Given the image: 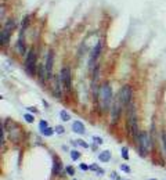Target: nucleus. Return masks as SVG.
Segmentation results:
<instances>
[{"label": "nucleus", "instance_id": "obj_19", "mask_svg": "<svg viewBox=\"0 0 166 180\" xmlns=\"http://www.w3.org/2000/svg\"><path fill=\"white\" fill-rule=\"evenodd\" d=\"M65 172H67L68 176H75V169H73V166H71V165H68V166L65 168Z\"/></svg>", "mask_w": 166, "mask_h": 180}, {"label": "nucleus", "instance_id": "obj_24", "mask_svg": "<svg viewBox=\"0 0 166 180\" xmlns=\"http://www.w3.org/2000/svg\"><path fill=\"white\" fill-rule=\"evenodd\" d=\"M54 130H55V133H58V134H62L65 132V129H64V126H61V125H58V126H55L54 128Z\"/></svg>", "mask_w": 166, "mask_h": 180}, {"label": "nucleus", "instance_id": "obj_30", "mask_svg": "<svg viewBox=\"0 0 166 180\" xmlns=\"http://www.w3.org/2000/svg\"><path fill=\"white\" fill-rule=\"evenodd\" d=\"M4 18V6H2V20Z\"/></svg>", "mask_w": 166, "mask_h": 180}, {"label": "nucleus", "instance_id": "obj_26", "mask_svg": "<svg viewBox=\"0 0 166 180\" xmlns=\"http://www.w3.org/2000/svg\"><path fill=\"white\" fill-rule=\"evenodd\" d=\"M120 170H123L124 173H130V166L129 165H120Z\"/></svg>", "mask_w": 166, "mask_h": 180}, {"label": "nucleus", "instance_id": "obj_13", "mask_svg": "<svg viewBox=\"0 0 166 180\" xmlns=\"http://www.w3.org/2000/svg\"><path fill=\"white\" fill-rule=\"evenodd\" d=\"M98 161L100 162H108V161H111V151L105 150V151L100 152V154H98Z\"/></svg>", "mask_w": 166, "mask_h": 180}, {"label": "nucleus", "instance_id": "obj_18", "mask_svg": "<svg viewBox=\"0 0 166 180\" xmlns=\"http://www.w3.org/2000/svg\"><path fill=\"white\" fill-rule=\"evenodd\" d=\"M71 158H72V161H78V159L81 158V152L76 151V150H72V151H71Z\"/></svg>", "mask_w": 166, "mask_h": 180}, {"label": "nucleus", "instance_id": "obj_25", "mask_svg": "<svg viewBox=\"0 0 166 180\" xmlns=\"http://www.w3.org/2000/svg\"><path fill=\"white\" fill-rule=\"evenodd\" d=\"M93 141L97 144V146L103 144V138H101V137H98V136H93Z\"/></svg>", "mask_w": 166, "mask_h": 180}, {"label": "nucleus", "instance_id": "obj_15", "mask_svg": "<svg viewBox=\"0 0 166 180\" xmlns=\"http://www.w3.org/2000/svg\"><path fill=\"white\" fill-rule=\"evenodd\" d=\"M60 118L64 122H68V121H71V115L67 112L65 110H61V112H60Z\"/></svg>", "mask_w": 166, "mask_h": 180}, {"label": "nucleus", "instance_id": "obj_22", "mask_svg": "<svg viewBox=\"0 0 166 180\" xmlns=\"http://www.w3.org/2000/svg\"><path fill=\"white\" fill-rule=\"evenodd\" d=\"M79 169L83 170V172H86V170H90V165L85 164V162H82V164H79Z\"/></svg>", "mask_w": 166, "mask_h": 180}, {"label": "nucleus", "instance_id": "obj_4", "mask_svg": "<svg viewBox=\"0 0 166 180\" xmlns=\"http://www.w3.org/2000/svg\"><path fill=\"white\" fill-rule=\"evenodd\" d=\"M25 71L29 76H33L36 72V51L35 50H29L28 55L25 60Z\"/></svg>", "mask_w": 166, "mask_h": 180}, {"label": "nucleus", "instance_id": "obj_6", "mask_svg": "<svg viewBox=\"0 0 166 180\" xmlns=\"http://www.w3.org/2000/svg\"><path fill=\"white\" fill-rule=\"evenodd\" d=\"M60 78H61V82L64 85L65 90L67 91H71L72 89V73H71V69L68 67H64L60 72Z\"/></svg>", "mask_w": 166, "mask_h": 180}, {"label": "nucleus", "instance_id": "obj_21", "mask_svg": "<svg viewBox=\"0 0 166 180\" xmlns=\"http://www.w3.org/2000/svg\"><path fill=\"white\" fill-rule=\"evenodd\" d=\"M120 152H122V158L123 159H129V150H127V147H122Z\"/></svg>", "mask_w": 166, "mask_h": 180}, {"label": "nucleus", "instance_id": "obj_17", "mask_svg": "<svg viewBox=\"0 0 166 180\" xmlns=\"http://www.w3.org/2000/svg\"><path fill=\"white\" fill-rule=\"evenodd\" d=\"M72 144H73V146H81V147H83V148H89V144L86 143V141H83V140L72 141Z\"/></svg>", "mask_w": 166, "mask_h": 180}, {"label": "nucleus", "instance_id": "obj_29", "mask_svg": "<svg viewBox=\"0 0 166 180\" xmlns=\"http://www.w3.org/2000/svg\"><path fill=\"white\" fill-rule=\"evenodd\" d=\"M28 111H31V112H37V110L35 107H29L28 108Z\"/></svg>", "mask_w": 166, "mask_h": 180}, {"label": "nucleus", "instance_id": "obj_11", "mask_svg": "<svg viewBox=\"0 0 166 180\" xmlns=\"http://www.w3.org/2000/svg\"><path fill=\"white\" fill-rule=\"evenodd\" d=\"M61 173H62V162L54 157V161H53V176H58Z\"/></svg>", "mask_w": 166, "mask_h": 180}, {"label": "nucleus", "instance_id": "obj_12", "mask_svg": "<svg viewBox=\"0 0 166 180\" xmlns=\"http://www.w3.org/2000/svg\"><path fill=\"white\" fill-rule=\"evenodd\" d=\"M72 130L78 134H85L86 129H85V125H83L81 121H75V122L72 123Z\"/></svg>", "mask_w": 166, "mask_h": 180}, {"label": "nucleus", "instance_id": "obj_32", "mask_svg": "<svg viewBox=\"0 0 166 180\" xmlns=\"http://www.w3.org/2000/svg\"><path fill=\"white\" fill-rule=\"evenodd\" d=\"M72 180H78V179H72Z\"/></svg>", "mask_w": 166, "mask_h": 180}, {"label": "nucleus", "instance_id": "obj_23", "mask_svg": "<svg viewBox=\"0 0 166 180\" xmlns=\"http://www.w3.org/2000/svg\"><path fill=\"white\" fill-rule=\"evenodd\" d=\"M46 128H49L47 122H46V121H40V122H39V130H40V132H43Z\"/></svg>", "mask_w": 166, "mask_h": 180}, {"label": "nucleus", "instance_id": "obj_16", "mask_svg": "<svg viewBox=\"0 0 166 180\" xmlns=\"http://www.w3.org/2000/svg\"><path fill=\"white\" fill-rule=\"evenodd\" d=\"M54 132H55L54 129H51V128L49 126V128H46L43 132H42V134L46 136V137H49V136H53V134H54Z\"/></svg>", "mask_w": 166, "mask_h": 180}, {"label": "nucleus", "instance_id": "obj_3", "mask_svg": "<svg viewBox=\"0 0 166 180\" xmlns=\"http://www.w3.org/2000/svg\"><path fill=\"white\" fill-rule=\"evenodd\" d=\"M129 128H130V133H132L133 138H134L136 143H138V126H137V115H136L134 107H130V114H129Z\"/></svg>", "mask_w": 166, "mask_h": 180}, {"label": "nucleus", "instance_id": "obj_5", "mask_svg": "<svg viewBox=\"0 0 166 180\" xmlns=\"http://www.w3.org/2000/svg\"><path fill=\"white\" fill-rule=\"evenodd\" d=\"M17 28L15 25V21H13V20H10L8 22H6L4 28H3L2 31V40H0V43H2V46L7 45L8 40H10V35L13 33V31Z\"/></svg>", "mask_w": 166, "mask_h": 180}, {"label": "nucleus", "instance_id": "obj_20", "mask_svg": "<svg viewBox=\"0 0 166 180\" xmlns=\"http://www.w3.org/2000/svg\"><path fill=\"white\" fill-rule=\"evenodd\" d=\"M24 119H25L28 123H33L35 118H33V115H32V114H28V112H26L25 115H24Z\"/></svg>", "mask_w": 166, "mask_h": 180}, {"label": "nucleus", "instance_id": "obj_10", "mask_svg": "<svg viewBox=\"0 0 166 180\" xmlns=\"http://www.w3.org/2000/svg\"><path fill=\"white\" fill-rule=\"evenodd\" d=\"M101 47H103V43L98 42L96 45V47L93 49V51H91V55H90V67H93V64L96 63V60L98 58L100 53H101Z\"/></svg>", "mask_w": 166, "mask_h": 180}, {"label": "nucleus", "instance_id": "obj_28", "mask_svg": "<svg viewBox=\"0 0 166 180\" xmlns=\"http://www.w3.org/2000/svg\"><path fill=\"white\" fill-rule=\"evenodd\" d=\"M162 140H164V146H165V151H166V132L162 133Z\"/></svg>", "mask_w": 166, "mask_h": 180}, {"label": "nucleus", "instance_id": "obj_27", "mask_svg": "<svg viewBox=\"0 0 166 180\" xmlns=\"http://www.w3.org/2000/svg\"><path fill=\"white\" fill-rule=\"evenodd\" d=\"M111 180H122V179L119 178V175H118L116 172H112L111 173Z\"/></svg>", "mask_w": 166, "mask_h": 180}, {"label": "nucleus", "instance_id": "obj_7", "mask_svg": "<svg viewBox=\"0 0 166 180\" xmlns=\"http://www.w3.org/2000/svg\"><path fill=\"white\" fill-rule=\"evenodd\" d=\"M132 94H133V91H132V87L130 86H123L122 89H120L119 91V101H120V104L123 105H127V104H130V101H132Z\"/></svg>", "mask_w": 166, "mask_h": 180}, {"label": "nucleus", "instance_id": "obj_1", "mask_svg": "<svg viewBox=\"0 0 166 180\" xmlns=\"http://www.w3.org/2000/svg\"><path fill=\"white\" fill-rule=\"evenodd\" d=\"M98 103L103 111L108 110L112 103V89L108 83H104L98 91Z\"/></svg>", "mask_w": 166, "mask_h": 180}, {"label": "nucleus", "instance_id": "obj_14", "mask_svg": "<svg viewBox=\"0 0 166 180\" xmlns=\"http://www.w3.org/2000/svg\"><path fill=\"white\" fill-rule=\"evenodd\" d=\"M90 170H93V172H96L97 175H104V173H105V170L104 169H101V168L98 166V165L97 164H91L90 165Z\"/></svg>", "mask_w": 166, "mask_h": 180}, {"label": "nucleus", "instance_id": "obj_2", "mask_svg": "<svg viewBox=\"0 0 166 180\" xmlns=\"http://www.w3.org/2000/svg\"><path fill=\"white\" fill-rule=\"evenodd\" d=\"M151 136L147 133V132H141L140 136H138V152H140L141 157H145L147 155V152L150 151L151 148Z\"/></svg>", "mask_w": 166, "mask_h": 180}, {"label": "nucleus", "instance_id": "obj_8", "mask_svg": "<svg viewBox=\"0 0 166 180\" xmlns=\"http://www.w3.org/2000/svg\"><path fill=\"white\" fill-rule=\"evenodd\" d=\"M122 107H123V105L120 104L119 99H118V101H115L114 104H112V107H111V123L118 122V119H119V116H120Z\"/></svg>", "mask_w": 166, "mask_h": 180}, {"label": "nucleus", "instance_id": "obj_9", "mask_svg": "<svg viewBox=\"0 0 166 180\" xmlns=\"http://www.w3.org/2000/svg\"><path fill=\"white\" fill-rule=\"evenodd\" d=\"M53 61H54V53L50 50L47 53L46 57V65H44V71H46V76L47 78H51V71H53Z\"/></svg>", "mask_w": 166, "mask_h": 180}, {"label": "nucleus", "instance_id": "obj_31", "mask_svg": "<svg viewBox=\"0 0 166 180\" xmlns=\"http://www.w3.org/2000/svg\"><path fill=\"white\" fill-rule=\"evenodd\" d=\"M150 180H156V179H150Z\"/></svg>", "mask_w": 166, "mask_h": 180}]
</instances>
